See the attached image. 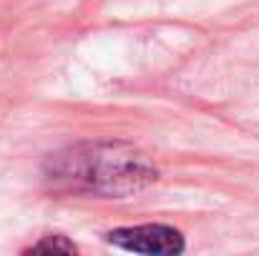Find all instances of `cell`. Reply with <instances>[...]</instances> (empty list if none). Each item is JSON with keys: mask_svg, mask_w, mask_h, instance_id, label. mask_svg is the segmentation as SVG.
Wrapping results in <instances>:
<instances>
[{"mask_svg": "<svg viewBox=\"0 0 259 256\" xmlns=\"http://www.w3.org/2000/svg\"><path fill=\"white\" fill-rule=\"evenodd\" d=\"M108 244L134 251V254H161L174 256L184 251V239L171 226L161 224H146V226H131V229H116L108 234Z\"/></svg>", "mask_w": 259, "mask_h": 256, "instance_id": "1", "label": "cell"}, {"mask_svg": "<svg viewBox=\"0 0 259 256\" xmlns=\"http://www.w3.org/2000/svg\"><path fill=\"white\" fill-rule=\"evenodd\" d=\"M30 251H63V254H73L76 251V246L73 244H68V241H63V236H56V239H46V241H40L38 246H33Z\"/></svg>", "mask_w": 259, "mask_h": 256, "instance_id": "2", "label": "cell"}]
</instances>
